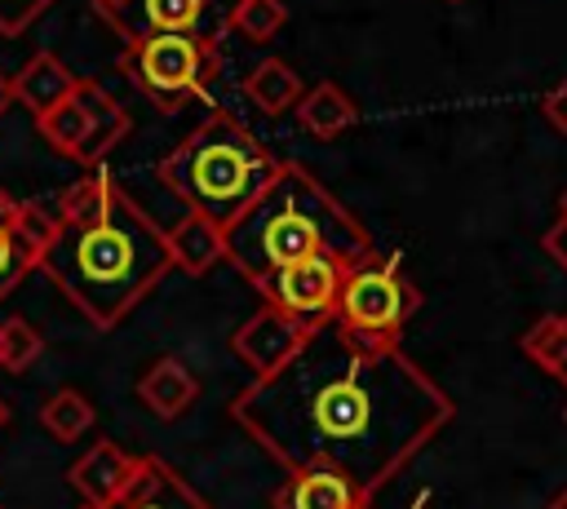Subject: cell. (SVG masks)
I'll return each instance as SVG.
<instances>
[{
	"label": "cell",
	"instance_id": "ba28073f",
	"mask_svg": "<svg viewBox=\"0 0 567 509\" xmlns=\"http://www.w3.org/2000/svg\"><path fill=\"white\" fill-rule=\"evenodd\" d=\"M346 270H350V261H341V257H332V252H315V257H306V261L284 266V270L261 288V297H266L270 305L288 310L297 323H306V328L315 332V328L332 323V314H337V292H341Z\"/></svg>",
	"mask_w": 567,
	"mask_h": 509
},
{
	"label": "cell",
	"instance_id": "4dcf8cb0",
	"mask_svg": "<svg viewBox=\"0 0 567 509\" xmlns=\"http://www.w3.org/2000/svg\"><path fill=\"white\" fill-rule=\"evenodd\" d=\"M80 509H93V505H80Z\"/></svg>",
	"mask_w": 567,
	"mask_h": 509
},
{
	"label": "cell",
	"instance_id": "277c9868",
	"mask_svg": "<svg viewBox=\"0 0 567 509\" xmlns=\"http://www.w3.org/2000/svg\"><path fill=\"white\" fill-rule=\"evenodd\" d=\"M279 159L257 142V133L230 111H208L155 168L168 195L186 204V212L208 217L213 226H230L275 177Z\"/></svg>",
	"mask_w": 567,
	"mask_h": 509
},
{
	"label": "cell",
	"instance_id": "d6986e66",
	"mask_svg": "<svg viewBox=\"0 0 567 509\" xmlns=\"http://www.w3.org/2000/svg\"><path fill=\"white\" fill-rule=\"evenodd\" d=\"M244 93H248V102H252L261 115H284V111H292V106L301 102L306 84H301V75H297L284 58H261V62L248 71Z\"/></svg>",
	"mask_w": 567,
	"mask_h": 509
},
{
	"label": "cell",
	"instance_id": "3957f363",
	"mask_svg": "<svg viewBox=\"0 0 567 509\" xmlns=\"http://www.w3.org/2000/svg\"><path fill=\"white\" fill-rule=\"evenodd\" d=\"M226 235V261L261 292L284 266L306 261L315 252H332L341 261L372 257L368 226L301 164L275 168L266 190L221 230Z\"/></svg>",
	"mask_w": 567,
	"mask_h": 509
},
{
	"label": "cell",
	"instance_id": "7c38bea8",
	"mask_svg": "<svg viewBox=\"0 0 567 509\" xmlns=\"http://www.w3.org/2000/svg\"><path fill=\"white\" fill-rule=\"evenodd\" d=\"M270 509H372V500L341 469L310 465L284 474V482L270 491Z\"/></svg>",
	"mask_w": 567,
	"mask_h": 509
},
{
	"label": "cell",
	"instance_id": "8992f818",
	"mask_svg": "<svg viewBox=\"0 0 567 509\" xmlns=\"http://www.w3.org/2000/svg\"><path fill=\"white\" fill-rule=\"evenodd\" d=\"M217 58L221 49L195 35H146L124 44L120 66L159 111H177L208 93L217 75Z\"/></svg>",
	"mask_w": 567,
	"mask_h": 509
},
{
	"label": "cell",
	"instance_id": "30bf717a",
	"mask_svg": "<svg viewBox=\"0 0 567 509\" xmlns=\"http://www.w3.org/2000/svg\"><path fill=\"white\" fill-rule=\"evenodd\" d=\"M310 336V328L306 323H297L288 310H279V305H261V310H252L239 328H235V336H230V350H235V359L252 372V381L257 376H270V372H279L297 350H301V341Z\"/></svg>",
	"mask_w": 567,
	"mask_h": 509
},
{
	"label": "cell",
	"instance_id": "603a6c76",
	"mask_svg": "<svg viewBox=\"0 0 567 509\" xmlns=\"http://www.w3.org/2000/svg\"><path fill=\"white\" fill-rule=\"evenodd\" d=\"M40 354H44V336L35 323H27L22 314L0 319V367L4 372H27L35 367Z\"/></svg>",
	"mask_w": 567,
	"mask_h": 509
},
{
	"label": "cell",
	"instance_id": "83f0119b",
	"mask_svg": "<svg viewBox=\"0 0 567 509\" xmlns=\"http://www.w3.org/2000/svg\"><path fill=\"white\" fill-rule=\"evenodd\" d=\"M13 106V89H9V75H0V115Z\"/></svg>",
	"mask_w": 567,
	"mask_h": 509
},
{
	"label": "cell",
	"instance_id": "9a60e30c",
	"mask_svg": "<svg viewBox=\"0 0 567 509\" xmlns=\"http://www.w3.org/2000/svg\"><path fill=\"white\" fill-rule=\"evenodd\" d=\"M115 509H213L168 460L159 456H142L137 482L128 487V496Z\"/></svg>",
	"mask_w": 567,
	"mask_h": 509
},
{
	"label": "cell",
	"instance_id": "9c48e42d",
	"mask_svg": "<svg viewBox=\"0 0 567 509\" xmlns=\"http://www.w3.org/2000/svg\"><path fill=\"white\" fill-rule=\"evenodd\" d=\"M53 239V217L35 204L13 199L0 186V301L31 274L40 270V257Z\"/></svg>",
	"mask_w": 567,
	"mask_h": 509
},
{
	"label": "cell",
	"instance_id": "52a82bcc",
	"mask_svg": "<svg viewBox=\"0 0 567 509\" xmlns=\"http://www.w3.org/2000/svg\"><path fill=\"white\" fill-rule=\"evenodd\" d=\"M230 9L235 0H120L97 13L124 44L146 35H195L221 44V35L230 31Z\"/></svg>",
	"mask_w": 567,
	"mask_h": 509
},
{
	"label": "cell",
	"instance_id": "484cf974",
	"mask_svg": "<svg viewBox=\"0 0 567 509\" xmlns=\"http://www.w3.org/2000/svg\"><path fill=\"white\" fill-rule=\"evenodd\" d=\"M540 248L567 270V195H563V204H558V217L549 221V230L540 235Z\"/></svg>",
	"mask_w": 567,
	"mask_h": 509
},
{
	"label": "cell",
	"instance_id": "ac0fdd59",
	"mask_svg": "<svg viewBox=\"0 0 567 509\" xmlns=\"http://www.w3.org/2000/svg\"><path fill=\"white\" fill-rule=\"evenodd\" d=\"M80 93H84V106H89V142H84V155L80 164L84 168H102V159L124 142L128 133V111L97 84V80H80Z\"/></svg>",
	"mask_w": 567,
	"mask_h": 509
},
{
	"label": "cell",
	"instance_id": "5bb4252c",
	"mask_svg": "<svg viewBox=\"0 0 567 509\" xmlns=\"http://www.w3.org/2000/svg\"><path fill=\"white\" fill-rule=\"evenodd\" d=\"M137 398L151 416L159 420H177L190 412V403L199 398V381L195 372L177 359V354H159L142 376H137Z\"/></svg>",
	"mask_w": 567,
	"mask_h": 509
},
{
	"label": "cell",
	"instance_id": "1f68e13d",
	"mask_svg": "<svg viewBox=\"0 0 567 509\" xmlns=\"http://www.w3.org/2000/svg\"><path fill=\"white\" fill-rule=\"evenodd\" d=\"M447 4H461V0H447Z\"/></svg>",
	"mask_w": 567,
	"mask_h": 509
},
{
	"label": "cell",
	"instance_id": "cb8c5ba5",
	"mask_svg": "<svg viewBox=\"0 0 567 509\" xmlns=\"http://www.w3.org/2000/svg\"><path fill=\"white\" fill-rule=\"evenodd\" d=\"M288 22L284 0H235L230 9V31H239L252 44H266L270 35H279Z\"/></svg>",
	"mask_w": 567,
	"mask_h": 509
},
{
	"label": "cell",
	"instance_id": "f546056e",
	"mask_svg": "<svg viewBox=\"0 0 567 509\" xmlns=\"http://www.w3.org/2000/svg\"><path fill=\"white\" fill-rule=\"evenodd\" d=\"M9 416H13V412H9V403H4V398H0V429H4V425H9Z\"/></svg>",
	"mask_w": 567,
	"mask_h": 509
},
{
	"label": "cell",
	"instance_id": "ffe728a7",
	"mask_svg": "<svg viewBox=\"0 0 567 509\" xmlns=\"http://www.w3.org/2000/svg\"><path fill=\"white\" fill-rule=\"evenodd\" d=\"M35 133H40L58 155H66L71 164H80L84 142H89V106H84L80 84H75V93H71L66 102H58L49 115L35 120Z\"/></svg>",
	"mask_w": 567,
	"mask_h": 509
},
{
	"label": "cell",
	"instance_id": "e0dca14e",
	"mask_svg": "<svg viewBox=\"0 0 567 509\" xmlns=\"http://www.w3.org/2000/svg\"><path fill=\"white\" fill-rule=\"evenodd\" d=\"M292 111H297V124H301L310 137H319V142L341 137V133L354 128V120H359V102H354L337 80L310 84Z\"/></svg>",
	"mask_w": 567,
	"mask_h": 509
},
{
	"label": "cell",
	"instance_id": "7402d4cb",
	"mask_svg": "<svg viewBox=\"0 0 567 509\" xmlns=\"http://www.w3.org/2000/svg\"><path fill=\"white\" fill-rule=\"evenodd\" d=\"M93 420H97L93 403H89L80 389H71V385L53 389V394L40 403V425H44L58 443H75V438H84V434L93 429Z\"/></svg>",
	"mask_w": 567,
	"mask_h": 509
},
{
	"label": "cell",
	"instance_id": "8fae6325",
	"mask_svg": "<svg viewBox=\"0 0 567 509\" xmlns=\"http://www.w3.org/2000/svg\"><path fill=\"white\" fill-rule=\"evenodd\" d=\"M137 469H142V456L124 451V447L111 443V438H97L93 447H84V451L71 460L66 482L84 496V505H93V509H115V505L128 496V487L137 482Z\"/></svg>",
	"mask_w": 567,
	"mask_h": 509
},
{
	"label": "cell",
	"instance_id": "4fadbf2b",
	"mask_svg": "<svg viewBox=\"0 0 567 509\" xmlns=\"http://www.w3.org/2000/svg\"><path fill=\"white\" fill-rule=\"evenodd\" d=\"M80 75L58 58V53H35L27 58L13 75H9V89H13V106H27L35 120L49 115L58 102H66L75 93Z\"/></svg>",
	"mask_w": 567,
	"mask_h": 509
},
{
	"label": "cell",
	"instance_id": "44dd1931",
	"mask_svg": "<svg viewBox=\"0 0 567 509\" xmlns=\"http://www.w3.org/2000/svg\"><path fill=\"white\" fill-rule=\"evenodd\" d=\"M518 345H523V354H527L545 376H554V381L567 389V310L536 319V323L523 332Z\"/></svg>",
	"mask_w": 567,
	"mask_h": 509
},
{
	"label": "cell",
	"instance_id": "5b68a950",
	"mask_svg": "<svg viewBox=\"0 0 567 509\" xmlns=\"http://www.w3.org/2000/svg\"><path fill=\"white\" fill-rule=\"evenodd\" d=\"M416 305H421V292L408 279L403 261L372 252L346 270L332 323L359 345H399Z\"/></svg>",
	"mask_w": 567,
	"mask_h": 509
},
{
	"label": "cell",
	"instance_id": "6da1fadb",
	"mask_svg": "<svg viewBox=\"0 0 567 509\" xmlns=\"http://www.w3.org/2000/svg\"><path fill=\"white\" fill-rule=\"evenodd\" d=\"M456 416L452 394L399 345H359L315 328L270 376L230 398V420L284 469H341L368 500L394 482Z\"/></svg>",
	"mask_w": 567,
	"mask_h": 509
},
{
	"label": "cell",
	"instance_id": "d4e9b609",
	"mask_svg": "<svg viewBox=\"0 0 567 509\" xmlns=\"http://www.w3.org/2000/svg\"><path fill=\"white\" fill-rule=\"evenodd\" d=\"M49 4H53V0H0V35H4V40L22 35Z\"/></svg>",
	"mask_w": 567,
	"mask_h": 509
},
{
	"label": "cell",
	"instance_id": "7a4b0ae2",
	"mask_svg": "<svg viewBox=\"0 0 567 509\" xmlns=\"http://www.w3.org/2000/svg\"><path fill=\"white\" fill-rule=\"evenodd\" d=\"M40 270L93 328H115L173 274V257L159 221L142 212L111 168H89L58 199Z\"/></svg>",
	"mask_w": 567,
	"mask_h": 509
},
{
	"label": "cell",
	"instance_id": "f1b7e54d",
	"mask_svg": "<svg viewBox=\"0 0 567 509\" xmlns=\"http://www.w3.org/2000/svg\"><path fill=\"white\" fill-rule=\"evenodd\" d=\"M545 509H567V487H563V491H558V496H554Z\"/></svg>",
	"mask_w": 567,
	"mask_h": 509
},
{
	"label": "cell",
	"instance_id": "2e32d148",
	"mask_svg": "<svg viewBox=\"0 0 567 509\" xmlns=\"http://www.w3.org/2000/svg\"><path fill=\"white\" fill-rule=\"evenodd\" d=\"M164 239H168L173 270H182V274H190V279H199V274H208L217 261H226V235H221V226H213V221L199 217V212H186L173 230H164Z\"/></svg>",
	"mask_w": 567,
	"mask_h": 509
},
{
	"label": "cell",
	"instance_id": "4316f807",
	"mask_svg": "<svg viewBox=\"0 0 567 509\" xmlns=\"http://www.w3.org/2000/svg\"><path fill=\"white\" fill-rule=\"evenodd\" d=\"M540 115L549 120V128H554V133H563V137H567V80H558V84L540 97Z\"/></svg>",
	"mask_w": 567,
	"mask_h": 509
}]
</instances>
